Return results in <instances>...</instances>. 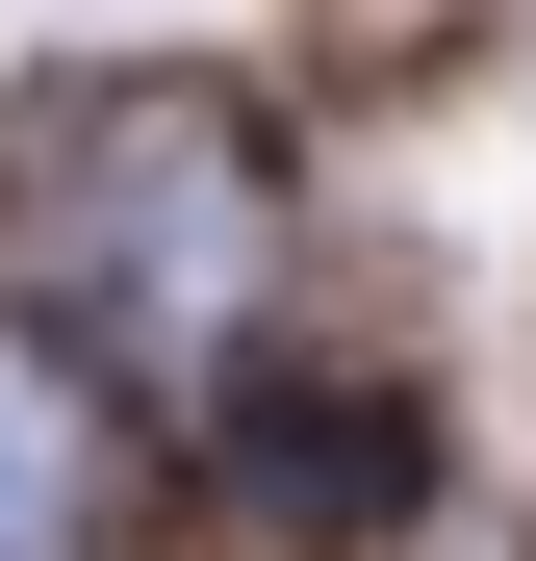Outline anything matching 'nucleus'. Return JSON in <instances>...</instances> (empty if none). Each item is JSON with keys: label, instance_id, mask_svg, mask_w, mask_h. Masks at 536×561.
Listing matches in <instances>:
<instances>
[{"label": "nucleus", "instance_id": "obj_2", "mask_svg": "<svg viewBox=\"0 0 536 561\" xmlns=\"http://www.w3.org/2000/svg\"><path fill=\"white\" fill-rule=\"evenodd\" d=\"M103 536V459H77V383L0 332V561H77Z\"/></svg>", "mask_w": 536, "mask_h": 561}, {"label": "nucleus", "instance_id": "obj_1", "mask_svg": "<svg viewBox=\"0 0 536 561\" xmlns=\"http://www.w3.org/2000/svg\"><path fill=\"white\" fill-rule=\"evenodd\" d=\"M26 280H52V332H103V357H205L255 307V153L205 77H128V103H52L26 153Z\"/></svg>", "mask_w": 536, "mask_h": 561}]
</instances>
